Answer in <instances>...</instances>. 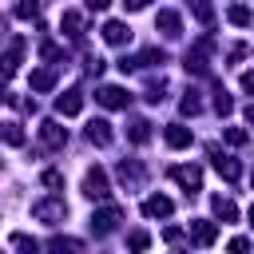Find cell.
Returning <instances> with one entry per match:
<instances>
[{
    "mask_svg": "<svg viewBox=\"0 0 254 254\" xmlns=\"http://www.w3.org/2000/svg\"><path fill=\"white\" fill-rule=\"evenodd\" d=\"M83 194L95 198V202H103V198L111 194V183H107V171H103V167H87V175H83Z\"/></svg>",
    "mask_w": 254,
    "mask_h": 254,
    "instance_id": "cell-1",
    "label": "cell"
},
{
    "mask_svg": "<svg viewBox=\"0 0 254 254\" xmlns=\"http://www.w3.org/2000/svg\"><path fill=\"white\" fill-rule=\"evenodd\" d=\"M32 214L48 226H60L67 218V206H64V198H40V202H32Z\"/></svg>",
    "mask_w": 254,
    "mask_h": 254,
    "instance_id": "cell-2",
    "label": "cell"
},
{
    "mask_svg": "<svg viewBox=\"0 0 254 254\" xmlns=\"http://www.w3.org/2000/svg\"><path fill=\"white\" fill-rule=\"evenodd\" d=\"M119 222H123V210H119V206H99V210L91 214V230H95L99 238H103V234H111Z\"/></svg>",
    "mask_w": 254,
    "mask_h": 254,
    "instance_id": "cell-3",
    "label": "cell"
},
{
    "mask_svg": "<svg viewBox=\"0 0 254 254\" xmlns=\"http://www.w3.org/2000/svg\"><path fill=\"white\" fill-rule=\"evenodd\" d=\"M171 179H175L187 194H198V190H202V171H198V167H171Z\"/></svg>",
    "mask_w": 254,
    "mask_h": 254,
    "instance_id": "cell-4",
    "label": "cell"
},
{
    "mask_svg": "<svg viewBox=\"0 0 254 254\" xmlns=\"http://www.w3.org/2000/svg\"><path fill=\"white\" fill-rule=\"evenodd\" d=\"M214 238H218V226L210 218H194L190 222V242L194 246H214Z\"/></svg>",
    "mask_w": 254,
    "mask_h": 254,
    "instance_id": "cell-5",
    "label": "cell"
},
{
    "mask_svg": "<svg viewBox=\"0 0 254 254\" xmlns=\"http://www.w3.org/2000/svg\"><path fill=\"white\" fill-rule=\"evenodd\" d=\"M40 143H44V147H52V151H56V147H64V143H67V127H60L56 119L40 123Z\"/></svg>",
    "mask_w": 254,
    "mask_h": 254,
    "instance_id": "cell-6",
    "label": "cell"
},
{
    "mask_svg": "<svg viewBox=\"0 0 254 254\" xmlns=\"http://www.w3.org/2000/svg\"><path fill=\"white\" fill-rule=\"evenodd\" d=\"M210 159H214V171L226 179V183H234L238 175H242V167H238V159H230V155H222L218 147H210Z\"/></svg>",
    "mask_w": 254,
    "mask_h": 254,
    "instance_id": "cell-7",
    "label": "cell"
},
{
    "mask_svg": "<svg viewBox=\"0 0 254 254\" xmlns=\"http://www.w3.org/2000/svg\"><path fill=\"white\" fill-rule=\"evenodd\" d=\"M175 210V202L167 198V194H151V198H143V214L147 218H167Z\"/></svg>",
    "mask_w": 254,
    "mask_h": 254,
    "instance_id": "cell-8",
    "label": "cell"
},
{
    "mask_svg": "<svg viewBox=\"0 0 254 254\" xmlns=\"http://www.w3.org/2000/svg\"><path fill=\"white\" fill-rule=\"evenodd\" d=\"M95 99H99L103 107H127V103H131V95H127L123 87H111V83H107V87H99V91H95Z\"/></svg>",
    "mask_w": 254,
    "mask_h": 254,
    "instance_id": "cell-9",
    "label": "cell"
},
{
    "mask_svg": "<svg viewBox=\"0 0 254 254\" xmlns=\"http://www.w3.org/2000/svg\"><path fill=\"white\" fill-rule=\"evenodd\" d=\"M163 139H167V147H175V151H183V147H190V127H183V123H171L167 131H163Z\"/></svg>",
    "mask_w": 254,
    "mask_h": 254,
    "instance_id": "cell-10",
    "label": "cell"
},
{
    "mask_svg": "<svg viewBox=\"0 0 254 254\" xmlns=\"http://www.w3.org/2000/svg\"><path fill=\"white\" fill-rule=\"evenodd\" d=\"M103 40H107V44H127V40H131V28H127L123 20H107V24H103Z\"/></svg>",
    "mask_w": 254,
    "mask_h": 254,
    "instance_id": "cell-11",
    "label": "cell"
},
{
    "mask_svg": "<svg viewBox=\"0 0 254 254\" xmlns=\"http://www.w3.org/2000/svg\"><path fill=\"white\" fill-rule=\"evenodd\" d=\"M56 111H60V115H79V111H83V95H79V91H64V95L56 99Z\"/></svg>",
    "mask_w": 254,
    "mask_h": 254,
    "instance_id": "cell-12",
    "label": "cell"
},
{
    "mask_svg": "<svg viewBox=\"0 0 254 254\" xmlns=\"http://www.w3.org/2000/svg\"><path fill=\"white\" fill-rule=\"evenodd\" d=\"M87 139H91L95 147H107V143H111V123H107V119H91V123H87Z\"/></svg>",
    "mask_w": 254,
    "mask_h": 254,
    "instance_id": "cell-13",
    "label": "cell"
},
{
    "mask_svg": "<svg viewBox=\"0 0 254 254\" xmlns=\"http://www.w3.org/2000/svg\"><path fill=\"white\" fill-rule=\"evenodd\" d=\"M210 210H214V218H222V222H234V218H238V206H234L230 198H222V194L210 198Z\"/></svg>",
    "mask_w": 254,
    "mask_h": 254,
    "instance_id": "cell-14",
    "label": "cell"
},
{
    "mask_svg": "<svg viewBox=\"0 0 254 254\" xmlns=\"http://www.w3.org/2000/svg\"><path fill=\"white\" fill-rule=\"evenodd\" d=\"M155 24H159L167 36H179V32H183V20H179V12H171V8H163V12L155 16Z\"/></svg>",
    "mask_w": 254,
    "mask_h": 254,
    "instance_id": "cell-15",
    "label": "cell"
},
{
    "mask_svg": "<svg viewBox=\"0 0 254 254\" xmlns=\"http://www.w3.org/2000/svg\"><path fill=\"white\" fill-rule=\"evenodd\" d=\"M56 87V71L52 67H36L32 71V91H52Z\"/></svg>",
    "mask_w": 254,
    "mask_h": 254,
    "instance_id": "cell-16",
    "label": "cell"
},
{
    "mask_svg": "<svg viewBox=\"0 0 254 254\" xmlns=\"http://www.w3.org/2000/svg\"><path fill=\"white\" fill-rule=\"evenodd\" d=\"M60 28H64V32L71 36V40H79V36H83V16H79V12H64Z\"/></svg>",
    "mask_w": 254,
    "mask_h": 254,
    "instance_id": "cell-17",
    "label": "cell"
},
{
    "mask_svg": "<svg viewBox=\"0 0 254 254\" xmlns=\"http://www.w3.org/2000/svg\"><path fill=\"white\" fill-rule=\"evenodd\" d=\"M20 52H24V40L16 36V40L8 44V56H4V71H8V75H12L16 67H20Z\"/></svg>",
    "mask_w": 254,
    "mask_h": 254,
    "instance_id": "cell-18",
    "label": "cell"
},
{
    "mask_svg": "<svg viewBox=\"0 0 254 254\" xmlns=\"http://www.w3.org/2000/svg\"><path fill=\"white\" fill-rule=\"evenodd\" d=\"M119 179H123L127 187H139V183H143V171H139L135 163H127V159H123V163H119Z\"/></svg>",
    "mask_w": 254,
    "mask_h": 254,
    "instance_id": "cell-19",
    "label": "cell"
},
{
    "mask_svg": "<svg viewBox=\"0 0 254 254\" xmlns=\"http://www.w3.org/2000/svg\"><path fill=\"white\" fill-rule=\"evenodd\" d=\"M226 20H230V24H238V28H246V24H254V16H250V8H242V4H234V8L226 12Z\"/></svg>",
    "mask_w": 254,
    "mask_h": 254,
    "instance_id": "cell-20",
    "label": "cell"
},
{
    "mask_svg": "<svg viewBox=\"0 0 254 254\" xmlns=\"http://www.w3.org/2000/svg\"><path fill=\"white\" fill-rule=\"evenodd\" d=\"M127 139H131V143H147V139H151V123L135 119V123H131V131H127Z\"/></svg>",
    "mask_w": 254,
    "mask_h": 254,
    "instance_id": "cell-21",
    "label": "cell"
},
{
    "mask_svg": "<svg viewBox=\"0 0 254 254\" xmlns=\"http://www.w3.org/2000/svg\"><path fill=\"white\" fill-rule=\"evenodd\" d=\"M190 12H194L202 24H210V20H214V8H210L206 0H190Z\"/></svg>",
    "mask_w": 254,
    "mask_h": 254,
    "instance_id": "cell-22",
    "label": "cell"
},
{
    "mask_svg": "<svg viewBox=\"0 0 254 254\" xmlns=\"http://www.w3.org/2000/svg\"><path fill=\"white\" fill-rule=\"evenodd\" d=\"M179 107H183V115H198V111H202V103H198V91H187Z\"/></svg>",
    "mask_w": 254,
    "mask_h": 254,
    "instance_id": "cell-23",
    "label": "cell"
},
{
    "mask_svg": "<svg viewBox=\"0 0 254 254\" xmlns=\"http://www.w3.org/2000/svg\"><path fill=\"white\" fill-rule=\"evenodd\" d=\"M4 143H8V147H20V143H24L20 123H4Z\"/></svg>",
    "mask_w": 254,
    "mask_h": 254,
    "instance_id": "cell-24",
    "label": "cell"
},
{
    "mask_svg": "<svg viewBox=\"0 0 254 254\" xmlns=\"http://www.w3.org/2000/svg\"><path fill=\"white\" fill-rule=\"evenodd\" d=\"M127 246H131V250H147V246H151V234H147V230H131V234H127Z\"/></svg>",
    "mask_w": 254,
    "mask_h": 254,
    "instance_id": "cell-25",
    "label": "cell"
},
{
    "mask_svg": "<svg viewBox=\"0 0 254 254\" xmlns=\"http://www.w3.org/2000/svg\"><path fill=\"white\" fill-rule=\"evenodd\" d=\"M16 16H20V20H36V16H40V4H36V0H24V4H16Z\"/></svg>",
    "mask_w": 254,
    "mask_h": 254,
    "instance_id": "cell-26",
    "label": "cell"
},
{
    "mask_svg": "<svg viewBox=\"0 0 254 254\" xmlns=\"http://www.w3.org/2000/svg\"><path fill=\"white\" fill-rule=\"evenodd\" d=\"M222 139H226V143H230V147H242V143H246V139H250V135H246V131H242V127H226V131H222Z\"/></svg>",
    "mask_w": 254,
    "mask_h": 254,
    "instance_id": "cell-27",
    "label": "cell"
},
{
    "mask_svg": "<svg viewBox=\"0 0 254 254\" xmlns=\"http://www.w3.org/2000/svg\"><path fill=\"white\" fill-rule=\"evenodd\" d=\"M12 246H16V250H28V254H36V250H40V242H36V238H28V234H12Z\"/></svg>",
    "mask_w": 254,
    "mask_h": 254,
    "instance_id": "cell-28",
    "label": "cell"
},
{
    "mask_svg": "<svg viewBox=\"0 0 254 254\" xmlns=\"http://www.w3.org/2000/svg\"><path fill=\"white\" fill-rule=\"evenodd\" d=\"M48 246H52V250H83V242H79V238H52Z\"/></svg>",
    "mask_w": 254,
    "mask_h": 254,
    "instance_id": "cell-29",
    "label": "cell"
},
{
    "mask_svg": "<svg viewBox=\"0 0 254 254\" xmlns=\"http://www.w3.org/2000/svg\"><path fill=\"white\" fill-rule=\"evenodd\" d=\"M214 111H218V115H230V111H234V103H230V95H226V91H218V95H214Z\"/></svg>",
    "mask_w": 254,
    "mask_h": 254,
    "instance_id": "cell-30",
    "label": "cell"
},
{
    "mask_svg": "<svg viewBox=\"0 0 254 254\" xmlns=\"http://www.w3.org/2000/svg\"><path fill=\"white\" fill-rule=\"evenodd\" d=\"M40 179H44V187H52V190H60V187H64V175H60V171H44Z\"/></svg>",
    "mask_w": 254,
    "mask_h": 254,
    "instance_id": "cell-31",
    "label": "cell"
},
{
    "mask_svg": "<svg viewBox=\"0 0 254 254\" xmlns=\"http://www.w3.org/2000/svg\"><path fill=\"white\" fill-rule=\"evenodd\" d=\"M40 56H44V60H60V56H64V52H60V48H56V44H40Z\"/></svg>",
    "mask_w": 254,
    "mask_h": 254,
    "instance_id": "cell-32",
    "label": "cell"
},
{
    "mask_svg": "<svg viewBox=\"0 0 254 254\" xmlns=\"http://www.w3.org/2000/svg\"><path fill=\"white\" fill-rule=\"evenodd\" d=\"M163 238H167L171 246H179V242H183V230H179V226H167V234H163Z\"/></svg>",
    "mask_w": 254,
    "mask_h": 254,
    "instance_id": "cell-33",
    "label": "cell"
},
{
    "mask_svg": "<svg viewBox=\"0 0 254 254\" xmlns=\"http://www.w3.org/2000/svg\"><path fill=\"white\" fill-rule=\"evenodd\" d=\"M242 91H246V95H254V67H250V71H242Z\"/></svg>",
    "mask_w": 254,
    "mask_h": 254,
    "instance_id": "cell-34",
    "label": "cell"
},
{
    "mask_svg": "<svg viewBox=\"0 0 254 254\" xmlns=\"http://www.w3.org/2000/svg\"><path fill=\"white\" fill-rule=\"evenodd\" d=\"M123 8L127 12H139V8H147V0H123Z\"/></svg>",
    "mask_w": 254,
    "mask_h": 254,
    "instance_id": "cell-35",
    "label": "cell"
},
{
    "mask_svg": "<svg viewBox=\"0 0 254 254\" xmlns=\"http://www.w3.org/2000/svg\"><path fill=\"white\" fill-rule=\"evenodd\" d=\"M87 8H95V12H99V8H107V0H87Z\"/></svg>",
    "mask_w": 254,
    "mask_h": 254,
    "instance_id": "cell-36",
    "label": "cell"
},
{
    "mask_svg": "<svg viewBox=\"0 0 254 254\" xmlns=\"http://www.w3.org/2000/svg\"><path fill=\"white\" fill-rule=\"evenodd\" d=\"M246 123H250V127H254V103H250V107H246Z\"/></svg>",
    "mask_w": 254,
    "mask_h": 254,
    "instance_id": "cell-37",
    "label": "cell"
},
{
    "mask_svg": "<svg viewBox=\"0 0 254 254\" xmlns=\"http://www.w3.org/2000/svg\"><path fill=\"white\" fill-rule=\"evenodd\" d=\"M250 222H254V202H250Z\"/></svg>",
    "mask_w": 254,
    "mask_h": 254,
    "instance_id": "cell-38",
    "label": "cell"
},
{
    "mask_svg": "<svg viewBox=\"0 0 254 254\" xmlns=\"http://www.w3.org/2000/svg\"><path fill=\"white\" fill-rule=\"evenodd\" d=\"M250 179H254V175H250Z\"/></svg>",
    "mask_w": 254,
    "mask_h": 254,
    "instance_id": "cell-39",
    "label": "cell"
}]
</instances>
